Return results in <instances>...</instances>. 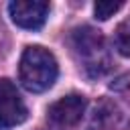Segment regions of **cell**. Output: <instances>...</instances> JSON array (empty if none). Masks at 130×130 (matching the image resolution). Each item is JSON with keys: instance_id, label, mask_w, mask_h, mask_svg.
I'll return each instance as SVG.
<instances>
[{"instance_id": "cell-7", "label": "cell", "mask_w": 130, "mask_h": 130, "mask_svg": "<svg viewBox=\"0 0 130 130\" xmlns=\"http://www.w3.org/2000/svg\"><path fill=\"white\" fill-rule=\"evenodd\" d=\"M122 6H124V2H120V0H116V2H112V0H100V2L93 4V14H95L98 20H108Z\"/></svg>"}, {"instance_id": "cell-1", "label": "cell", "mask_w": 130, "mask_h": 130, "mask_svg": "<svg viewBox=\"0 0 130 130\" xmlns=\"http://www.w3.org/2000/svg\"><path fill=\"white\" fill-rule=\"evenodd\" d=\"M57 75H59V65L49 49L41 45H30L24 49L18 65V79L24 89L32 93L47 91L49 87H53Z\"/></svg>"}, {"instance_id": "cell-6", "label": "cell", "mask_w": 130, "mask_h": 130, "mask_svg": "<svg viewBox=\"0 0 130 130\" xmlns=\"http://www.w3.org/2000/svg\"><path fill=\"white\" fill-rule=\"evenodd\" d=\"M116 49L120 55L130 57V18L116 28Z\"/></svg>"}, {"instance_id": "cell-2", "label": "cell", "mask_w": 130, "mask_h": 130, "mask_svg": "<svg viewBox=\"0 0 130 130\" xmlns=\"http://www.w3.org/2000/svg\"><path fill=\"white\" fill-rule=\"evenodd\" d=\"M71 43H73L79 63L87 71V75L98 77L110 69L112 61H110V53H108V43L100 30H95L91 26H79L73 30Z\"/></svg>"}, {"instance_id": "cell-5", "label": "cell", "mask_w": 130, "mask_h": 130, "mask_svg": "<svg viewBox=\"0 0 130 130\" xmlns=\"http://www.w3.org/2000/svg\"><path fill=\"white\" fill-rule=\"evenodd\" d=\"M87 108V100L79 93H69L61 100H57L55 104H51L49 108V118L59 124V126H73L77 124Z\"/></svg>"}, {"instance_id": "cell-4", "label": "cell", "mask_w": 130, "mask_h": 130, "mask_svg": "<svg viewBox=\"0 0 130 130\" xmlns=\"http://www.w3.org/2000/svg\"><path fill=\"white\" fill-rule=\"evenodd\" d=\"M26 116L28 110L22 104L14 83L8 79H0V130L22 124Z\"/></svg>"}, {"instance_id": "cell-3", "label": "cell", "mask_w": 130, "mask_h": 130, "mask_svg": "<svg viewBox=\"0 0 130 130\" xmlns=\"http://www.w3.org/2000/svg\"><path fill=\"white\" fill-rule=\"evenodd\" d=\"M49 8L45 0H14L8 4L12 22L26 30H39L49 16Z\"/></svg>"}]
</instances>
